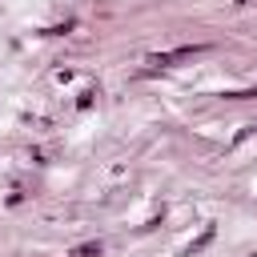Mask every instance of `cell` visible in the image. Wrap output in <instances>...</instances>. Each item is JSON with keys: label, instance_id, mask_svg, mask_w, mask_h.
I'll return each mask as SVG.
<instances>
[{"label": "cell", "instance_id": "7a4b0ae2", "mask_svg": "<svg viewBox=\"0 0 257 257\" xmlns=\"http://www.w3.org/2000/svg\"><path fill=\"white\" fill-rule=\"evenodd\" d=\"M209 241H213V225H209V229H205V233H201V237H197V241L189 245V257H193V253H201V249H205Z\"/></svg>", "mask_w": 257, "mask_h": 257}, {"label": "cell", "instance_id": "5b68a950", "mask_svg": "<svg viewBox=\"0 0 257 257\" xmlns=\"http://www.w3.org/2000/svg\"><path fill=\"white\" fill-rule=\"evenodd\" d=\"M249 257H257V253H249Z\"/></svg>", "mask_w": 257, "mask_h": 257}, {"label": "cell", "instance_id": "6da1fadb", "mask_svg": "<svg viewBox=\"0 0 257 257\" xmlns=\"http://www.w3.org/2000/svg\"><path fill=\"white\" fill-rule=\"evenodd\" d=\"M72 257H100V241H84V245H76Z\"/></svg>", "mask_w": 257, "mask_h": 257}, {"label": "cell", "instance_id": "277c9868", "mask_svg": "<svg viewBox=\"0 0 257 257\" xmlns=\"http://www.w3.org/2000/svg\"><path fill=\"white\" fill-rule=\"evenodd\" d=\"M233 100H245V96H257V88H245V92H229Z\"/></svg>", "mask_w": 257, "mask_h": 257}, {"label": "cell", "instance_id": "3957f363", "mask_svg": "<svg viewBox=\"0 0 257 257\" xmlns=\"http://www.w3.org/2000/svg\"><path fill=\"white\" fill-rule=\"evenodd\" d=\"M149 64H157V68H165V64H173V56H169V52H157V56H149Z\"/></svg>", "mask_w": 257, "mask_h": 257}]
</instances>
